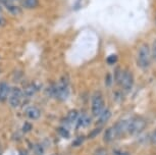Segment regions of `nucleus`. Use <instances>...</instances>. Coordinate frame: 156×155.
<instances>
[{"label":"nucleus","instance_id":"dca6fc26","mask_svg":"<svg viewBox=\"0 0 156 155\" xmlns=\"http://www.w3.org/2000/svg\"><path fill=\"white\" fill-rule=\"evenodd\" d=\"M58 132H59V134H60V136L61 137H63V138H69V132L66 130L64 127H60L59 129H58Z\"/></svg>","mask_w":156,"mask_h":155},{"label":"nucleus","instance_id":"1a4fd4ad","mask_svg":"<svg viewBox=\"0 0 156 155\" xmlns=\"http://www.w3.org/2000/svg\"><path fill=\"white\" fill-rule=\"evenodd\" d=\"M91 124V118L90 116L88 114H80L79 115L78 119L76 122V129H81V128H86V127H89Z\"/></svg>","mask_w":156,"mask_h":155},{"label":"nucleus","instance_id":"20e7f679","mask_svg":"<svg viewBox=\"0 0 156 155\" xmlns=\"http://www.w3.org/2000/svg\"><path fill=\"white\" fill-rule=\"evenodd\" d=\"M105 108V103H104V98L101 95V93L96 92L94 93L92 101H91V111L94 116H99Z\"/></svg>","mask_w":156,"mask_h":155},{"label":"nucleus","instance_id":"423d86ee","mask_svg":"<svg viewBox=\"0 0 156 155\" xmlns=\"http://www.w3.org/2000/svg\"><path fill=\"white\" fill-rule=\"evenodd\" d=\"M23 95V93L20 88L13 87L12 89H10L9 96H8V100H9L10 106H12V107L19 106L20 103V100H22Z\"/></svg>","mask_w":156,"mask_h":155},{"label":"nucleus","instance_id":"412c9836","mask_svg":"<svg viewBox=\"0 0 156 155\" xmlns=\"http://www.w3.org/2000/svg\"><path fill=\"white\" fill-rule=\"evenodd\" d=\"M111 83H112V76H111L110 74H107L106 78H105V84H106L107 87H110Z\"/></svg>","mask_w":156,"mask_h":155},{"label":"nucleus","instance_id":"2f4dec72","mask_svg":"<svg viewBox=\"0 0 156 155\" xmlns=\"http://www.w3.org/2000/svg\"><path fill=\"white\" fill-rule=\"evenodd\" d=\"M103 155H105V154H103Z\"/></svg>","mask_w":156,"mask_h":155},{"label":"nucleus","instance_id":"6e6552de","mask_svg":"<svg viewBox=\"0 0 156 155\" xmlns=\"http://www.w3.org/2000/svg\"><path fill=\"white\" fill-rule=\"evenodd\" d=\"M26 115H27L30 119L37 121V119L40 118L41 111H40L39 108L36 106H28L26 108Z\"/></svg>","mask_w":156,"mask_h":155},{"label":"nucleus","instance_id":"4be33fe9","mask_svg":"<svg viewBox=\"0 0 156 155\" xmlns=\"http://www.w3.org/2000/svg\"><path fill=\"white\" fill-rule=\"evenodd\" d=\"M117 61V56L116 55H110L109 57H107V62L109 64H113Z\"/></svg>","mask_w":156,"mask_h":155},{"label":"nucleus","instance_id":"f8f14e48","mask_svg":"<svg viewBox=\"0 0 156 155\" xmlns=\"http://www.w3.org/2000/svg\"><path fill=\"white\" fill-rule=\"evenodd\" d=\"M79 115H80V113H79L78 110H76V109L69 110V113H67V115H66V118L67 124H69V125L76 124V119H78Z\"/></svg>","mask_w":156,"mask_h":155},{"label":"nucleus","instance_id":"4468645a","mask_svg":"<svg viewBox=\"0 0 156 155\" xmlns=\"http://www.w3.org/2000/svg\"><path fill=\"white\" fill-rule=\"evenodd\" d=\"M5 7H6V9L12 14H17V13L20 12V8L19 6H16V5L12 4V2L9 4H6L5 5Z\"/></svg>","mask_w":156,"mask_h":155},{"label":"nucleus","instance_id":"39448f33","mask_svg":"<svg viewBox=\"0 0 156 155\" xmlns=\"http://www.w3.org/2000/svg\"><path fill=\"white\" fill-rule=\"evenodd\" d=\"M119 84L122 85V87L123 88V90L126 91H131L132 88L134 86V77L133 74L131 72L126 69L122 72V77H120Z\"/></svg>","mask_w":156,"mask_h":155},{"label":"nucleus","instance_id":"a878e982","mask_svg":"<svg viewBox=\"0 0 156 155\" xmlns=\"http://www.w3.org/2000/svg\"><path fill=\"white\" fill-rule=\"evenodd\" d=\"M83 141H84V138H83V137H79V138L78 139H76L75 140V141H73V146H76V145H81L82 144V143H83Z\"/></svg>","mask_w":156,"mask_h":155},{"label":"nucleus","instance_id":"9b49d317","mask_svg":"<svg viewBox=\"0 0 156 155\" xmlns=\"http://www.w3.org/2000/svg\"><path fill=\"white\" fill-rule=\"evenodd\" d=\"M10 88L7 83L0 84V101H5L9 96Z\"/></svg>","mask_w":156,"mask_h":155},{"label":"nucleus","instance_id":"ddd939ff","mask_svg":"<svg viewBox=\"0 0 156 155\" xmlns=\"http://www.w3.org/2000/svg\"><path fill=\"white\" fill-rule=\"evenodd\" d=\"M23 6L28 9H33L39 6V0H23Z\"/></svg>","mask_w":156,"mask_h":155},{"label":"nucleus","instance_id":"a211bd4d","mask_svg":"<svg viewBox=\"0 0 156 155\" xmlns=\"http://www.w3.org/2000/svg\"><path fill=\"white\" fill-rule=\"evenodd\" d=\"M35 154L36 155H43L44 154V147L41 144H37L36 146H35Z\"/></svg>","mask_w":156,"mask_h":155},{"label":"nucleus","instance_id":"7ed1b4c3","mask_svg":"<svg viewBox=\"0 0 156 155\" xmlns=\"http://www.w3.org/2000/svg\"><path fill=\"white\" fill-rule=\"evenodd\" d=\"M69 96V82L66 78H62L59 83L54 86V97L58 98L59 100L63 101L67 99Z\"/></svg>","mask_w":156,"mask_h":155},{"label":"nucleus","instance_id":"f03ea898","mask_svg":"<svg viewBox=\"0 0 156 155\" xmlns=\"http://www.w3.org/2000/svg\"><path fill=\"white\" fill-rule=\"evenodd\" d=\"M150 60H151V54H150V47L147 44L141 45L138 51L137 56V65L140 69H145L150 65Z\"/></svg>","mask_w":156,"mask_h":155},{"label":"nucleus","instance_id":"c756f323","mask_svg":"<svg viewBox=\"0 0 156 155\" xmlns=\"http://www.w3.org/2000/svg\"><path fill=\"white\" fill-rule=\"evenodd\" d=\"M10 1H11V2H12V1H14V0H10Z\"/></svg>","mask_w":156,"mask_h":155},{"label":"nucleus","instance_id":"6ab92c4d","mask_svg":"<svg viewBox=\"0 0 156 155\" xmlns=\"http://www.w3.org/2000/svg\"><path fill=\"white\" fill-rule=\"evenodd\" d=\"M150 54H151L152 59L156 62V40H155L154 42H153V44H152L151 50H150Z\"/></svg>","mask_w":156,"mask_h":155},{"label":"nucleus","instance_id":"5701e85b","mask_svg":"<svg viewBox=\"0 0 156 155\" xmlns=\"http://www.w3.org/2000/svg\"><path fill=\"white\" fill-rule=\"evenodd\" d=\"M150 142H151V144L156 145V130L152 132L151 136H150Z\"/></svg>","mask_w":156,"mask_h":155},{"label":"nucleus","instance_id":"2eb2a0df","mask_svg":"<svg viewBox=\"0 0 156 155\" xmlns=\"http://www.w3.org/2000/svg\"><path fill=\"white\" fill-rule=\"evenodd\" d=\"M35 92H36V87L33 86V85H30L29 87L26 88L25 91H23V93L26 96H33L35 94Z\"/></svg>","mask_w":156,"mask_h":155},{"label":"nucleus","instance_id":"9d476101","mask_svg":"<svg viewBox=\"0 0 156 155\" xmlns=\"http://www.w3.org/2000/svg\"><path fill=\"white\" fill-rule=\"evenodd\" d=\"M111 115H112V113H111V110L109 108H104V110L99 114V118H98V121H97V125H99L100 127H102L103 125L106 124V122L109 121Z\"/></svg>","mask_w":156,"mask_h":155},{"label":"nucleus","instance_id":"b1692460","mask_svg":"<svg viewBox=\"0 0 156 155\" xmlns=\"http://www.w3.org/2000/svg\"><path fill=\"white\" fill-rule=\"evenodd\" d=\"M113 154L114 155H131L129 153L128 151H125V150H114L113 151Z\"/></svg>","mask_w":156,"mask_h":155},{"label":"nucleus","instance_id":"aec40b11","mask_svg":"<svg viewBox=\"0 0 156 155\" xmlns=\"http://www.w3.org/2000/svg\"><path fill=\"white\" fill-rule=\"evenodd\" d=\"M31 130H32V125L29 122H25V124H23V131L25 132V133H28V132H30Z\"/></svg>","mask_w":156,"mask_h":155},{"label":"nucleus","instance_id":"bb28decb","mask_svg":"<svg viewBox=\"0 0 156 155\" xmlns=\"http://www.w3.org/2000/svg\"><path fill=\"white\" fill-rule=\"evenodd\" d=\"M0 3H1V4H4V6H5L6 4L11 3V1H10V0H0Z\"/></svg>","mask_w":156,"mask_h":155},{"label":"nucleus","instance_id":"cd10ccee","mask_svg":"<svg viewBox=\"0 0 156 155\" xmlns=\"http://www.w3.org/2000/svg\"><path fill=\"white\" fill-rule=\"evenodd\" d=\"M5 25V19L2 17V16L0 14V26H4Z\"/></svg>","mask_w":156,"mask_h":155},{"label":"nucleus","instance_id":"c85d7f7f","mask_svg":"<svg viewBox=\"0 0 156 155\" xmlns=\"http://www.w3.org/2000/svg\"><path fill=\"white\" fill-rule=\"evenodd\" d=\"M1 12H2V6L0 5V14H1Z\"/></svg>","mask_w":156,"mask_h":155},{"label":"nucleus","instance_id":"f3484780","mask_svg":"<svg viewBox=\"0 0 156 155\" xmlns=\"http://www.w3.org/2000/svg\"><path fill=\"white\" fill-rule=\"evenodd\" d=\"M102 132V128L101 127H99V128H96L95 130L92 131L91 133H89V136H88V138H90V139H92L94 138V137H96V136H98L100 133Z\"/></svg>","mask_w":156,"mask_h":155},{"label":"nucleus","instance_id":"7c9ffc66","mask_svg":"<svg viewBox=\"0 0 156 155\" xmlns=\"http://www.w3.org/2000/svg\"><path fill=\"white\" fill-rule=\"evenodd\" d=\"M52 155H57V154H52Z\"/></svg>","mask_w":156,"mask_h":155},{"label":"nucleus","instance_id":"f257e3e1","mask_svg":"<svg viewBox=\"0 0 156 155\" xmlns=\"http://www.w3.org/2000/svg\"><path fill=\"white\" fill-rule=\"evenodd\" d=\"M146 128V121L143 118L136 116V118L128 121V127H126V132L131 136H137L140 133H142L144 129Z\"/></svg>","mask_w":156,"mask_h":155},{"label":"nucleus","instance_id":"0eeeda50","mask_svg":"<svg viewBox=\"0 0 156 155\" xmlns=\"http://www.w3.org/2000/svg\"><path fill=\"white\" fill-rule=\"evenodd\" d=\"M119 135H117V132L115 130V128L111 127V128H108L106 131L104 132V135H103V140L106 144H109V143L113 142L115 140Z\"/></svg>","mask_w":156,"mask_h":155},{"label":"nucleus","instance_id":"393cba45","mask_svg":"<svg viewBox=\"0 0 156 155\" xmlns=\"http://www.w3.org/2000/svg\"><path fill=\"white\" fill-rule=\"evenodd\" d=\"M122 72L120 71L119 69H116V71H115V80L117 83H119V80H120V77H122Z\"/></svg>","mask_w":156,"mask_h":155}]
</instances>
